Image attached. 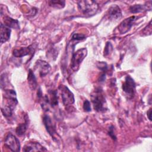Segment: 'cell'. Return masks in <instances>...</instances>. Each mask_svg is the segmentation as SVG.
I'll return each instance as SVG.
<instances>
[{
  "instance_id": "cell-11",
  "label": "cell",
  "mask_w": 152,
  "mask_h": 152,
  "mask_svg": "<svg viewBox=\"0 0 152 152\" xmlns=\"http://www.w3.org/2000/svg\"><path fill=\"white\" fill-rule=\"evenodd\" d=\"M34 50H33V45H30L27 47H23L20 49H15L12 52V55L17 58H21L31 53H33Z\"/></svg>"
},
{
  "instance_id": "cell-14",
  "label": "cell",
  "mask_w": 152,
  "mask_h": 152,
  "mask_svg": "<svg viewBox=\"0 0 152 152\" xmlns=\"http://www.w3.org/2000/svg\"><path fill=\"white\" fill-rule=\"evenodd\" d=\"M0 34H1V43H4L8 41L10 39L11 36V28L2 23L1 24V28H0Z\"/></svg>"
},
{
  "instance_id": "cell-7",
  "label": "cell",
  "mask_w": 152,
  "mask_h": 152,
  "mask_svg": "<svg viewBox=\"0 0 152 152\" xmlns=\"http://www.w3.org/2000/svg\"><path fill=\"white\" fill-rule=\"evenodd\" d=\"M138 17L133 15L124 20L118 27V30L121 34H125L128 32Z\"/></svg>"
},
{
  "instance_id": "cell-1",
  "label": "cell",
  "mask_w": 152,
  "mask_h": 152,
  "mask_svg": "<svg viewBox=\"0 0 152 152\" xmlns=\"http://www.w3.org/2000/svg\"><path fill=\"white\" fill-rule=\"evenodd\" d=\"M79 11L87 17H91L96 14L99 9L98 4L94 1L83 0L77 3Z\"/></svg>"
},
{
  "instance_id": "cell-10",
  "label": "cell",
  "mask_w": 152,
  "mask_h": 152,
  "mask_svg": "<svg viewBox=\"0 0 152 152\" xmlns=\"http://www.w3.org/2000/svg\"><path fill=\"white\" fill-rule=\"evenodd\" d=\"M45 147L37 142H28L23 147V151H46Z\"/></svg>"
},
{
  "instance_id": "cell-9",
  "label": "cell",
  "mask_w": 152,
  "mask_h": 152,
  "mask_svg": "<svg viewBox=\"0 0 152 152\" xmlns=\"http://www.w3.org/2000/svg\"><path fill=\"white\" fill-rule=\"evenodd\" d=\"M35 68L39 70L40 77H45L50 72L51 69L50 65L45 61L37 60L35 64Z\"/></svg>"
},
{
  "instance_id": "cell-21",
  "label": "cell",
  "mask_w": 152,
  "mask_h": 152,
  "mask_svg": "<svg viewBox=\"0 0 152 152\" xmlns=\"http://www.w3.org/2000/svg\"><path fill=\"white\" fill-rule=\"evenodd\" d=\"M112 50H113L112 45L111 44L110 42H107L106 44V46H105V48L104 49V55L107 56L112 52Z\"/></svg>"
},
{
  "instance_id": "cell-4",
  "label": "cell",
  "mask_w": 152,
  "mask_h": 152,
  "mask_svg": "<svg viewBox=\"0 0 152 152\" xmlns=\"http://www.w3.org/2000/svg\"><path fill=\"white\" fill-rule=\"evenodd\" d=\"M122 88L124 92L129 98L134 96L135 90V83L130 75H127L125 77Z\"/></svg>"
},
{
  "instance_id": "cell-3",
  "label": "cell",
  "mask_w": 152,
  "mask_h": 152,
  "mask_svg": "<svg viewBox=\"0 0 152 152\" xmlns=\"http://www.w3.org/2000/svg\"><path fill=\"white\" fill-rule=\"evenodd\" d=\"M87 55V50L86 48H81L77 50L72 53L70 67L74 71L78 70L80 64Z\"/></svg>"
},
{
  "instance_id": "cell-23",
  "label": "cell",
  "mask_w": 152,
  "mask_h": 152,
  "mask_svg": "<svg viewBox=\"0 0 152 152\" xmlns=\"http://www.w3.org/2000/svg\"><path fill=\"white\" fill-rule=\"evenodd\" d=\"M97 66L99 69H100L104 72H105L107 69V65L104 62H99L97 64Z\"/></svg>"
},
{
  "instance_id": "cell-8",
  "label": "cell",
  "mask_w": 152,
  "mask_h": 152,
  "mask_svg": "<svg viewBox=\"0 0 152 152\" xmlns=\"http://www.w3.org/2000/svg\"><path fill=\"white\" fill-rule=\"evenodd\" d=\"M43 122L44 124L46 131L55 140V138H56L55 135H56V126L53 123L50 116L47 115H45L43 118Z\"/></svg>"
},
{
  "instance_id": "cell-25",
  "label": "cell",
  "mask_w": 152,
  "mask_h": 152,
  "mask_svg": "<svg viewBox=\"0 0 152 152\" xmlns=\"http://www.w3.org/2000/svg\"><path fill=\"white\" fill-rule=\"evenodd\" d=\"M108 134L109 135L113 140H116V137L115 135V132H114V127L113 126H111L109 128V130L108 132Z\"/></svg>"
},
{
  "instance_id": "cell-19",
  "label": "cell",
  "mask_w": 152,
  "mask_h": 152,
  "mask_svg": "<svg viewBox=\"0 0 152 152\" xmlns=\"http://www.w3.org/2000/svg\"><path fill=\"white\" fill-rule=\"evenodd\" d=\"M48 2L50 6L56 8H62L65 7V4L64 1H49Z\"/></svg>"
},
{
  "instance_id": "cell-17",
  "label": "cell",
  "mask_w": 152,
  "mask_h": 152,
  "mask_svg": "<svg viewBox=\"0 0 152 152\" xmlns=\"http://www.w3.org/2000/svg\"><path fill=\"white\" fill-rule=\"evenodd\" d=\"M27 80H28V83L30 88L32 90H34L37 87V80L36 78V77L31 69L28 70V77H27Z\"/></svg>"
},
{
  "instance_id": "cell-22",
  "label": "cell",
  "mask_w": 152,
  "mask_h": 152,
  "mask_svg": "<svg viewBox=\"0 0 152 152\" xmlns=\"http://www.w3.org/2000/svg\"><path fill=\"white\" fill-rule=\"evenodd\" d=\"M86 39V36L83 34L74 33L72 36V41H80Z\"/></svg>"
},
{
  "instance_id": "cell-26",
  "label": "cell",
  "mask_w": 152,
  "mask_h": 152,
  "mask_svg": "<svg viewBox=\"0 0 152 152\" xmlns=\"http://www.w3.org/2000/svg\"><path fill=\"white\" fill-rule=\"evenodd\" d=\"M105 79H106V74H105V72H103L99 77V81L103 82V81H104Z\"/></svg>"
},
{
  "instance_id": "cell-18",
  "label": "cell",
  "mask_w": 152,
  "mask_h": 152,
  "mask_svg": "<svg viewBox=\"0 0 152 152\" xmlns=\"http://www.w3.org/2000/svg\"><path fill=\"white\" fill-rule=\"evenodd\" d=\"M27 124L26 122L20 124L16 128V129H15L16 134L19 136L23 135L26 132L27 130Z\"/></svg>"
},
{
  "instance_id": "cell-24",
  "label": "cell",
  "mask_w": 152,
  "mask_h": 152,
  "mask_svg": "<svg viewBox=\"0 0 152 152\" xmlns=\"http://www.w3.org/2000/svg\"><path fill=\"white\" fill-rule=\"evenodd\" d=\"M83 109L86 112L91 111V104L90 102L88 100H86L83 103Z\"/></svg>"
},
{
  "instance_id": "cell-15",
  "label": "cell",
  "mask_w": 152,
  "mask_h": 152,
  "mask_svg": "<svg viewBox=\"0 0 152 152\" xmlns=\"http://www.w3.org/2000/svg\"><path fill=\"white\" fill-rule=\"evenodd\" d=\"M49 95L45 97V100L47 103H50L52 107H54L58 104V96L57 91L55 90H51L49 91Z\"/></svg>"
},
{
  "instance_id": "cell-5",
  "label": "cell",
  "mask_w": 152,
  "mask_h": 152,
  "mask_svg": "<svg viewBox=\"0 0 152 152\" xmlns=\"http://www.w3.org/2000/svg\"><path fill=\"white\" fill-rule=\"evenodd\" d=\"M4 144L12 151L18 152L20 150V143L18 139L10 132L6 136Z\"/></svg>"
},
{
  "instance_id": "cell-20",
  "label": "cell",
  "mask_w": 152,
  "mask_h": 152,
  "mask_svg": "<svg viewBox=\"0 0 152 152\" xmlns=\"http://www.w3.org/2000/svg\"><path fill=\"white\" fill-rule=\"evenodd\" d=\"M12 109L13 108H12L11 106L7 104V105H4V106H2L1 111L4 116L10 117L12 113Z\"/></svg>"
},
{
  "instance_id": "cell-13",
  "label": "cell",
  "mask_w": 152,
  "mask_h": 152,
  "mask_svg": "<svg viewBox=\"0 0 152 152\" xmlns=\"http://www.w3.org/2000/svg\"><path fill=\"white\" fill-rule=\"evenodd\" d=\"M109 18L112 20H117L121 18L122 12L121 10L117 5L111 6L108 11Z\"/></svg>"
},
{
  "instance_id": "cell-2",
  "label": "cell",
  "mask_w": 152,
  "mask_h": 152,
  "mask_svg": "<svg viewBox=\"0 0 152 152\" xmlns=\"http://www.w3.org/2000/svg\"><path fill=\"white\" fill-rule=\"evenodd\" d=\"M91 102L94 110L97 112H103L106 109L105 98L100 88L96 90L91 94Z\"/></svg>"
},
{
  "instance_id": "cell-27",
  "label": "cell",
  "mask_w": 152,
  "mask_h": 152,
  "mask_svg": "<svg viewBox=\"0 0 152 152\" xmlns=\"http://www.w3.org/2000/svg\"><path fill=\"white\" fill-rule=\"evenodd\" d=\"M147 115L148 118L149 120L151 121V108H150L149 110L147 111Z\"/></svg>"
},
{
  "instance_id": "cell-12",
  "label": "cell",
  "mask_w": 152,
  "mask_h": 152,
  "mask_svg": "<svg viewBox=\"0 0 152 152\" xmlns=\"http://www.w3.org/2000/svg\"><path fill=\"white\" fill-rule=\"evenodd\" d=\"M151 10V1L147 2L145 4H135L129 7V11L131 13H138L147 10Z\"/></svg>"
},
{
  "instance_id": "cell-6",
  "label": "cell",
  "mask_w": 152,
  "mask_h": 152,
  "mask_svg": "<svg viewBox=\"0 0 152 152\" xmlns=\"http://www.w3.org/2000/svg\"><path fill=\"white\" fill-rule=\"evenodd\" d=\"M59 88L61 93L63 104L66 106L73 104L74 103V96L70 90L64 85L60 86Z\"/></svg>"
},
{
  "instance_id": "cell-16",
  "label": "cell",
  "mask_w": 152,
  "mask_h": 152,
  "mask_svg": "<svg viewBox=\"0 0 152 152\" xmlns=\"http://www.w3.org/2000/svg\"><path fill=\"white\" fill-rule=\"evenodd\" d=\"M4 25H5L6 26L10 28H13L16 29H18L20 28L18 21L17 20L13 19L10 17H8V16L4 17Z\"/></svg>"
}]
</instances>
